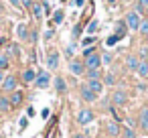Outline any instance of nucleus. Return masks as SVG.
<instances>
[{
	"mask_svg": "<svg viewBox=\"0 0 148 138\" xmlns=\"http://www.w3.org/2000/svg\"><path fill=\"white\" fill-rule=\"evenodd\" d=\"M49 116H51V110L45 108V110H43V118H49Z\"/></svg>",
	"mask_w": 148,
	"mask_h": 138,
	"instance_id": "42",
	"label": "nucleus"
},
{
	"mask_svg": "<svg viewBox=\"0 0 148 138\" xmlns=\"http://www.w3.org/2000/svg\"><path fill=\"white\" fill-rule=\"evenodd\" d=\"M10 110H12L10 100H8L6 95H2V97H0V112H10Z\"/></svg>",
	"mask_w": 148,
	"mask_h": 138,
	"instance_id": "23",
	"label": "nucleus"
},
{
	"mask_svg": "<svg viewBox=\"0 0 148 138\" xmlns=\"http://www.w3.org/2000/svg\"><path fill=\"white\" fill-rule=\"evenodd\" d=\"M146 14H148V6H146Z\"/></svg>",
	"mask_w": 148,
	"mask_h": 138,
	"instance_id": "47",
	"label": "nucleus"
},
{
	"mask_svg": "<svg viewBox=\"0 0 148 138\" xmlns=\"http://www.w3.org/2000/svg\"><path fill=\"white\" fill-rule=\"evenodd\" d=\"M71 138H85V134H73Z\"/></svg>",
	"mask_w": 148,
	"mask_h": 138,
	"instance_id": "44",
	"label": "nucleus"
},
{
	"mask_svg": "<svg viewBox=\"0 0 148 138\" xmlns=\"http://www.w3.org/2000/svg\"><path fill=\"white\" fill-rule=\"evenodd\" d=\"M31 10H33V16H35L37 21H41V19H43V14H45V10H43V4H41V2H33Z\"/></svg>",
	"mask_w": 148,
	"mask_h": 138,
	"instance_id": "15",
	"label": "nucleus"
},
{
	"mask_svg": "<svg viewBox=\"0 0 148 138\" xmlns=\"http://www.w3.org/2000/svg\"><path fill=\"white\" fill-rule=\"evenodd\" d=\"M18 126H21V130H27L29 128V118H21L18 120Z\"/></svg>",
	"mask_w": 148,
	"mask_h": 138,
	"instance_id": "32",
	"label": "nucleus"
},
{
	"mask_svg": "<svg viewBox=\"0 0 148 138\" xmlns=\"http://www.w3.org/2000/svg\"><path fill=\"white\" fill-rule=\"evenodd\" d=\"M110 102H112L114 106H126V104H128V91L122 89V87H116V89L112 91Z\"/></svg>",
	"mask_w": 148,
	"mask_h": 138,
	"instance_id": "1",
	"label": "nucleus"
},
{
	"mask_svg": "<svg viewBox=\"0 0 148 138\" xmlns=\"http://www.w3.org/2000/svg\"><path fill=\"white\" fill-rule=\"evenodd\" d=\"M8 65H10L8 57H6V55H0V71H6V69H8Z\"/></svg>",
	"mask_w": 148,
	"mask_h": 138,
	"instance_id": "26",
	"label": "nucleus"
},
{
	"mask_svg": "<svg viewBox=\"0 0 148 138\" xmlns=\"http://www.w3.org/2000/svg\"><path fill=\"white\" fill-rule=\"evenodd\" d=\"M138 120H140V126H142L144 130H148V106H146V108H140Z\"/></svg>",
	"mask_w": 148,
	"mask_h": 138,
	"instance_id": "17",
	"label": "nucleus"
},
{
	"mask_svg": "<svg viewBox=\"0 0 148 138\" xmlns=\"http://www.w3.org/2000/svg\"><path fill=\"white\" fill-rule=\"evenodd\" d=\"M83 2H85V0H75V4H77V6H83Z\"/></svg>",
	"mask_w": 148,
	"mask_h": 138,
	"instance_id": "46",
	"label": "nucleus"
},
{
	"mask_svg": "<svg viewBox=\"0 0 148 138\" xmlns=\"http://www.w3.org/2000/svg\"><path fill=\"white\" fill-rule=\"evenodd\" d=\"M138 63H140V59H138L136 55H128V57H126V67H128V71H136V69H138Z\"/></svg>",
	"mask_w": 148,
	"mask_h": 138,
	"instance_id": "14",
	"label": "nucleus"
},
{
	"mask_svg": "<svg viewBox=\"0 0 148 138\" xmlns=\"http://www.w3.org/2000/svg\"><path fill=\"white\" fill-rule=\"evenodd\" d=\"M93 41H95L93 37H85V39H83V43H81V45H83V49H85V47H91V43H93Z\"/></svg>",
	"mask_w": 148,
	"mask_h": 138,
	"instance_id": "33",
	"label": "nucleus"
},
{
	"mask_svg": "<svg viewBox=\"0 0 148 138\" xmlns=\"http://www.w3.org/2000/svg\"><path fill=\"white\" fill-rule=\"evenodd\" d=\"M140 55H142V61H148V47H142L140 49Z\"/></svg>",
	"mask_w": 148,
	"mask_h": 138,
	"instance_id": "35",
	"label": "nucleus"
},
{
	"mask_svg": "<svg viewBox=\"0 0 148 138\" xmlns=\"http://www.w3.org/2000/svg\"><path fill=\"white\" fill-rule=\"evenodd\" d=\"M79 95H81V100H83V102H87V104H91V102H95V100H97V95H95L87 85H83V87H81Z\"/></svg>",
	"mask_w": 148,
	"mask_h": 138,
	"instance_id": "11",
	"label": "nucleus"
},
{
	"mask_svg": "<svg viewBox=\"0 0 148 138\" xmlns=\"http://www.w3.org/2000/svg\"><path fill=\"white\" fill-rule=\"evenodd\" d=\"M85 138H91V136H85Z\"/></svg>",
	"mask_w": 148,
	"mask_h": 138,
	"instance_id": "49",
	"label": "nucleus"
},
{
	"mask_svg": "<svg viewBox=\"0 0 148 138\" xmlns=\"http://www.w3.org/2000/svg\"><path fill=\"white\" fill-rule=\"evenodd\" d=\"M101 75H103L101 69H87L85 71V77L87 79H101Z\"/></svg>",
	"mask_w": 148,
	"mask_h": 138,
	"instance_id": "22",
	"label": "nucleus"
},
{
	"mask_svg": "<svg viewBox=\"0 0 148 138\" xmlns=\"http://www.w3.org/2000/svg\"><path fill=\"white\" fill-rule=\"evenodd\" d=\"M10 106L12 108H16V106H21L23 104V100H25V93L23 91H18V89H14V91H10Z\"/></svg>",
	"mask_w": 148,
	"mask_h": 138,
	"instance_id": "12",
	"label": "nucleus"
},
{
	"mask_svg": "<svg viewBox=\"0 0 148 138\" xmlns=\"http://www.w3.org/2000/svg\"><path fill=\"white\" fill-rule=\"evenodd\" d=\"M37 39H39V35H37V31H33V33L29 35V41H31V43H37Z\"/></svg>",
	"mask_w": 148,
	"mask_h": 138,
	"instance_id": "38",
	"label": "nucleus"
},
{
	"mask_svg": "<svg viewBox=\"0 0 148 138\" xmlns=\"http://www.w3.org/2000/svg\"><path fill=\"white\" fill-rule=\"evenodd\" d=\"M49 83H51V75H49L47 71H41V73H37L35 85H37L39 89H45V87H49Z\"/></svg>",
	"mask_w": 148,
	"mask_h": 138,
	"instance_id": "7",
	"label": "nucleus"
},
{
	"mask_svg": "<svg viewBox=\"0 0 148 138\" xmlns=\"http://www.w3.org/2000/svg\"><path fill=\"white\" fill-rule=\"evenodd\" d=\"M27 116H29V118H33V116H35V108H33V106H29V110H27Z\"/></svg>",
	"mask_w": 148,
	"mask_h": 138,
	"instance_id": "40",
	"label": "nucleus"
},
{
	"mask_svg": "<svg viewBox=\"0 0 148 138\" xmlns=\"http://www.w3.org/2000/svg\"><path fill=\"white\" fill-rule=\"evenodd\" d=\"M110 2H116V0H110Z\"/></svg>",
	"mask_w": 148,
	"mask_h": 138,
	"instance_id": "48",
	"label": "nucleus"
},
{
	"mask_svg": "<svg viewBox=\"0 0 148 138\" xmlns=\"http://www.w3.org/2000/svg\"><path fill=\"white\" fill-rule=\"evenodd\" d=\"M93 120H95V114H93V110H89V108H83V110L77 114V124H79V126L91 124Z\"/></svg>",
	"mask_w": 148,
	"mask_h": 138,
	"instance_id": "3",
	"label": "nucleus"
},
{
	"mask_svg": "<svg viewBox=\"0 0 148 138\" xmlns=\"http://www.w3.org/2000/svg\"><path fill=\"white\" fill-rule=\"evenodd\" d=\"M138 31H140V35H144V37H148V19L140 23V27H138Z\"/></svg>",
	"mask_w": 148,
	"mask_h": 138,
	"instance_id": "29",
	"label": "nucleus"
},
{
	"mask_svg": "<svg viewBox=\"0 0 148 138\" xmlns=\"http://www.w3.org/2000/svg\"><path fill=\"white\" fill-rule=\"evenodd\" d=\"M59 51H55V49H51L49 53H47V67L49 69H57L59 67Z\"/></svg>",
	"mask_w": 148,
	"mask_h": 138,
	"instance_id": "8",
	"label": "nucleus"
},
{
	"mask_svg": "<svg viewBox=\"0 0 148 138\" xmlns=\"http://www.w3.org/2000/svg\"><path fill=\"white\" fill-rule=\"evenodd\" d=\"M93 53H95V47H87V49H83V59L89 57V55H93Z\"/></svg>",
	"mask_w": 148,
	"mask_h": 138,
	"instance_id": "34",
	"label": "nucleus"
},
{
	"mask_svg": "<svg viewBox=\"0 0 148 138\" xmlns=\"http://www.w3.org/2000/svg\"><path fill=\"white\" fill-rule=\"evenodd\" d=\"M95 95H99V93H103V89H106V85H103V81L101 79H87V83H85Z\"/></svg>",
	"mask_w": 148,
	"mask_h": 138,
	"instance_id": "10",
	"label": "nucleus"
},
{
	"mask_svg": "<svg viewBox=\"0 0 148 138\" xmlns=\"http://www.w3.org/2000/svg\"><path fill=\"white\" fill-rule=\"evenodd\" d=\"M53 83H55V91H57V93H65V91H67V83H65V79H63L61 75H57V77L53 79Z\"/></svg>",
	"mask_w": 148,
	"mask_h": 138,
	"instance_id": "13",
	"label": "nucleus"
},
{
	"mask_svg": "<svg viewBox=\"0 0 148 138\" xmlns=\"http://www.w3.org/2000/svg\"><path fill=\"white\" fill-rule=\"evenodd\" d=\"M106 132H108L110 138H118L122 134V124L116 122V120H108L106 122Z\"/></svg>",
	"mask_w": 148,
	"mask_h": 138,
	"instance_id": "4",
	"label": "nucleus"
},
{
	"mask_svg": "<svg viewBox=\"0 0 148 138\" xmlns=\"http://www.w3.org/2000/svg\"><path fill=\"white\" fill-rule=\"evenodd\" d=\"M124 23H126V27H128L130 31H138V27H140V23H142V19H140V14H138V12H134V10H130V12L126 14V19H124Z\"/></svg>",
	"mask_w": 148,
	"mask_h": 138,
	"instance_id": "2",
	"label": "nucleus"
},
{
	"mask_svg": "<svg viewBox=\"0 0 148 138\" xmlns=\"http://www.w3.org/2000/svg\"><path fill=\"white\" fill-rule=\"evenodd\" d=\"M101 81H103V85H116V77H114V73H106V77H103Z\"/></svg>",
	"mask_w": 148,
	"mask_h": 138,
	"instance_id": "27",
	"label": "nucleus"
},
{
	"mask_svg": "<svg viewBox=\"0 0 148 138\" xmlns=\"http://www.w3.org/2000/svg\"><path fill=\"white\" fill-rule=\"evenodd\" d=\"M126 31H128L126 23H124V21H118V25H116V33H114V35H116L118 39H124V37H126Z\"/></svg>",
	"mask_w": 148,
	"mask_h": 138,
	"instance_id": "18",
	"label": "nucleus"
},
{
	"mask_svg": "<svg viewBox=\"0 0 148 138\" xmlns=\"http://www.w3.org/2000/svg\"><path fill=\"white\" fill-rule=\"evenodd\" d=\"M79 35H81V27H79V25H77V27H75V29H73V39H77V37H79Z\"/></svg>",
	"mask_w": 148,
	"mask_h": 138,
	"instance_id": "39",
	"label": "nucleus"
},
{
	"mask_svg": "<svg viewBox=\"0 0 148 138\" xmlns=\"http://www.w3.org/2000/svg\"><path fill=\"white\" fill-rule=\"evenodd\" d=\"M16 35H18L21 41H29V29H27L25 23H21V25L16 27Z\"/></svg>",
	"mask_w": 148,
	"mask_h": 138,
	"instance_id": "19",
	"label": "nucleus"
},
{
	"mask_svg": "<svg viewBox=\"0 0 148 138\" xmlns=\"http://www.w3.org/2000/svg\"><path fill=\"white\" fill-rule=\"evenodd\" d=\"M33 2H35V0H21V6H25V8H31V6H33Z\"/></svg>",
	"mask_w": 148,
	"mask_h": 138,
	"instance_id": "37",
	"label": "nucleus"
},
{
	"mask_svg": "<svg viewBox=\"0 0 148 138\" xmlns=\"http://www.w3.org/2000/svg\"><path fill=\"white\" fill-rule=\"evenodd\" d=\"M99 57H101V65H110V63H112V59H114V57H112V53H108V51H106V53H101Z\"/></svg>",
	"mask_w": 148,
	"mask_h": 138,
	"instance_id": "28",
	"label": "nucleus"
},
{
	"mask_svg": "<svg viewBox=\"0 0 148 138\" xmlns=\"http://www.w3.org/2000/svg\"><path fill=\"white\" fill-rule=\"evenodd\" d=\"M83 65H85V71L87 69H101V57H99V53H93V55L85 57Z\"/></svg>",
	"mask_w": 148,
	"mask_h": 138,
	"instance_id": "5",
	"label": "nucleus"
},
{
	"mask_svg": "<svg viewBox=\"0 0 148 138\" xmlns=\"http://www.w3.org/2000/svg\"><path fill=\"white\" fill-rule=\"evenodd\" d=\"M63 19H65L63 10H55V14H53V19H51V27H53V25H61Z\"/></svg>",
	"mask_w": 148,
	"mask_h": 138,
	"instance_id": "24",
	"label": "nucleus"
},
{
	"mask_svg": "<svg viewBox=\"0 0 148 138\" xmlns=\"http://www.w3.org/2000/svg\"><path fill=\"white\" fill-rule=\"evenodd\" d=\"M4 77H6V75H4V71H0V83L4 81Z\"/></svg>",
	"mask_w": 148,
	"mask_h": 138,
	"instance_id": "45",
	"label": "nucleus"
},
{
	"mask_svg": "<svg viewBox=\"0 0 148 138\" xmlns=\"http://www.w3.org/2000/svg\"><path fill=\"white\" fill-rule=\"evenodd\" d=\"M8 2H10L14 8H21V0H8Z\"/></svg>",
	"mask_w": 148,
	"mask_h": 138,
	"instance_id": "41",
	"label": "nucleus"
},
{
	"mask_svg": "<svg viewBox=\"0 0 148 138\" xmlns=\"http://www.w3.org/2000/svg\"><path fill=\"white\" fill-rule=\"evenodd\" d=\"M138 4H142V6L146 8V6H148V0H138Z\"/></svg>",
	"mask_w": 148,
	"mask_h": 138,
	"instance_id": "43",
	"label": "nucleus"
},
{
	"mask_svg": "<svg viewBox=\"0 0 148 138\" xmlns=\"http://www.w3.org/2000/svg\"><path fill=\"white\" fill-rule=\"evenodd\" d=\"M120 136H122V138H138V136H136V130H134L132 126H124Z\"/></svg>",
	"mask_w": 148,
	"mask_h": 138,
	"instance_id": "21",
	"label": "nucleus"
},
{
	"mask_svg": "<svg viewBox=\"0 0 148 138\" xmlns=\"http://www.w3.org/2000/svg\"><path fill=\"white\" fill-rule=\"evenodd\" d=\"M69 71L73 73V75H83L85 73V65H83V61H79V59H73V61H69Z\"/></svg>",
	"mask_w": 148,
	"mask_h": 138,
	"instance_id": "9",
	"label": "nucleus"
},
{
	"mask_svg": "<svg viewBox=\"0 0 148 138\" xmlns=\"http://www.w3.org/2000/svg\"><path fill=\"white\" fill-rule=\"evenodd\" d=\"M136 73L142 77V79H148V61H142L140 59V63H138V69H136Z\"/></svg>",
	"mask_w": 148,
	"mask_h": 138,
	"instance_id": "16",
	"label": "nucleus"
},
{
	"mask_svg": "<svg viewBox=\"0 0 148 138\" xmlns=\"http://www.w3.org/2000/svg\"><path fill=\"white\" fill-rule=\"evenodd\" d=\"M118 41H120V39H118V37H116V35H112V37H110V39H108V41H106V45H108V47H114V45H116V43H118Z\"/></svg>",
	"mask_w": 148,
	"mask_h": 138,
	"instance_id": "30",
	"label": "nucleus"
},
{
	"mask_svg": "<svg viewBox=\"0 0 148 138\" xmlns=\"http://www.w3.org/2000/svg\"><path fill=\"white\" fill-rule=\"evenodd\" d=\"M53 35H55V29H49V31L45 33V41H51V39H53Z\"/></svg>",
	"mask_w": 148,
	"mask_h": 138,
	"instance_id": "36",
	"label": "nucleus"
},
{
	"mask_svg": "<svg viewBox=\"0 0 148 138\" xmlns=\"http://www.w3.org/2000/svg\"><path fill=\"white\" fill-rule=\"evenodd\" d=\"M35 79H37V71L35 69H27L23 73V81L25 83H35Z\"/></svg>",
	"mask_w": 148,
	"mask_h": 138,
	"instance_id": "20",
	"label": "nucleus"
},
{
	"mask_svg": "<svg viewBox=\"0 0 148 138\" xmlns=\"http://www.w3.org/2000/svg\"><path fill=\"white\" fill-rule=\"evenodd\" d=\"M97 27H99V23H97V21H95V19H93V21H91V23H89V25H87V29H85V33H87V35H89V37H91V35H93V33H95V31H97Z\"/></svg>",
	"mask_w": 148,
	"mask_h": 138,
	"instance_id": "25",
	"label": "nucleus"
},
{
	"mask_svg": "<svg viewBox=\"0 0 148 138\" xmlns=\"http://www.w3.org/2000/svg\"><path fill=\"white\" fill-rule=\"evenodd\" d=\"M65 53H67V57H73V53H75V43H71V45H67V49H65Z\"/></svg>",
	"mask_w": 148,
	"mask_h": 138,
	"instance_id": "31",
	"label": "nucleus"
},
{
	"mask_svg": "<svg viewBox=\"0 0 148 138\" xmlns=\"http://www.w3.org/2000/svg\"><path fill=\"white\" fill-rule=\"evenodd\" d=\"M0 85H2V91L10 93V91H14V89H16L18 79H16V75H6V77H4V81L0 83Z\"/></svg>",
	"mask_w": 148,
	"mask_h": 138,
	"instance_id": "6",
	"label": "nucleus"
}]
</instances>
